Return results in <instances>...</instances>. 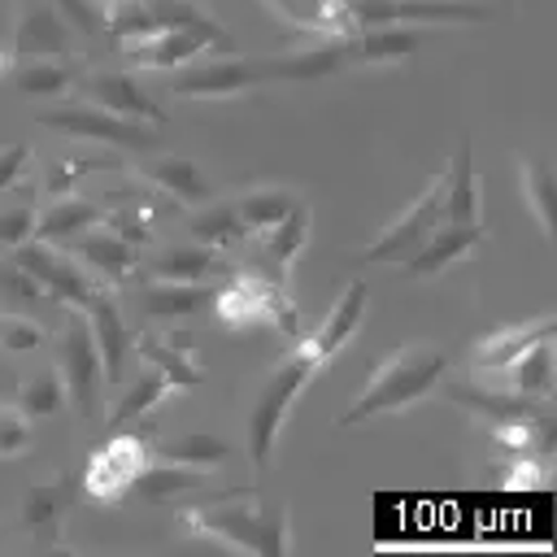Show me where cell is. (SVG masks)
I'll list each match as a JSON object with an SVG mask.
<instances>
[{
	"mask_svg": "<svg viewBox=\"0 0 557 557\" xmlns=\"http://www.w3.org/2000/svg\"><path fill=\"white\" fill-rule=\"evenodd\" d=\"M553 331H557L553 313H540V318L518 322V326H500V331H492V335H483V339L474 344L470 361H474V370L496 374V370H505L513 357H522V352H527L535 339H544V335H553Z\"/></svg>",
	"mask_w": 557,
	"mask_h": 557,
	"instance_id": "obj_28",
	"label": "cell"
},
{
	"mask_svg": "<svg viewBox=\"0 0 557 557\" xmlns=\"http://www.w3.org/2000/svg\"><path fill=\"white\" fill-rule=\"evenodd\" d=\"M348 39H352V65H400L422 48L426 26L383 22V26H357Z\"/></svg>",
	"mask_w": 557,
	"mask_h": 557,
	"instance_id": "obj_23",
	"label": "cell"
},
{
	"mask_svg": "<svg viewBox=\"0 0 557 557\" xmlns=\"http://www.w3.org/2000/svg\"><path fill=\"white\" fill-rule=\"evenodd\" d=\"M152 457H161V461H174V466L218 470V466L231 457V444H226V440H218V435L191 431V435H174V440H161V444L152 448Z\"/></svg>",
	"mask_w": 557,
	"mask_h": 557,
	"instance_id": "obj_38",
	"label": "cell"
},
{
	"mask_svg": "<svg viewBox=\"0 0 557 557\" xmlns=\"http://www.w3.org/2000/svg\"><path fill=\"white\" fill-rule=\"evenodd\" d=\"M440 226V174L426 183V191L418 200H409L357 257L361 261H405L431 231Z\"/></svg>",
	"mask_w": 557,
	"mask_h": 557,
	"instance_id": "obj_11",
	"label": "cell"
},
{
	"mask_svg": "<svg viewBox=\"0 0 557 557\" xmlns=\"http://www.w3.org/2000/svg\"><path fill=\"white\" fill-rule=\"evenodd\" d=\"M440 222H483L479 178H474V144L461 135L457 157L440 174Z\"/></svg>",
	"mask_w": 557,
	"mask_h": 557,
	"instance_id": "obj_22",
	"label": "cell"
},
{
	"mask_svg": "<svg viewBox=\"0 0 557 557\" xmlns=\"http://www.w3.org/2000/svg\"><path fill=\"white\" fill-rule=\"evenodd\" d=\"M83 170H96V161H83V157H70V152L48 157V161H44V178H39L44 196H65V191L83 178Z\"/></svg>",
	"mask_w": 557,
	"mask_h": 557,
	"instance_id": "obj_42",
	"label": "cell"
},
{
	"mask_svg": "<svg viewBox=\"0 0 557 557\" xmlns=\"http://www.w3.org/2000/svg\"><path fill=\"white\" fill-rule=\"evenodd\" d=\"M152 461V448H148V440L139 435V431H126V426H117L104 444H96L91 448V457L83 461V470H78V487L91 496V500H100V505H122L126 496H131V487H135V479H139V470Z\"/></svg>",
	"mask_w": 557,
	"mask_h": 557,
	"instance_id": "obj_7",
	"label": "cell"
},
{
	"mask_svg": "<svg viewBox=\"0 0 557 557\" xmlns=\"http://www.w3.org/2000/svg\"><path fill=\"white\" fill-rule=\"evenodd\" d=\"M144 265V278H191V283H209L213 274H231V261L222 248L191 239V244H165L157 248Z\"/></svg>",
	"mask_w": 557,
	"mask_h": 557,
	"instance_id": "obj_21",
	"label": "cell"
},
{
	"mask_svg": "<svg viewBox=\"0 0 557 557\" xmlns=\"http://www.w3.org/2000/svg\"><path fill=\"white\" fill-rule=\"evenodd\" d=\"M209 44H222L226 48V30L213 17L209 22H187V26H165V30L139 35V39H122L117 48L139 70H178V65L196 61Z\"/></svg>",
	"mask_w": 557,
	"mask_h": 557,
	"instance_id": "obj_10",
	"label": "cell"
},
{
	"mask_svg": "<svg viewBox=\"0 0 557 557\" xmlns=\"http://www.w3.org/2000/svg\"><path fill=\"white\" fill-rule=\"evenodd\" d=\"M191 339L187 335H152V331H135V339H131V352H139V357H148L174 387H183V392H191L196 383H200V361L191 357V348H187Z\"/></svg>",
	"mask_w": 557,
	"mask_h": 557,
	"instance_id": "obj_30",
	"label": "cell"
},
{
	"mask_svg": "<svg viewBox=\"0 0 557 557\" xmlns=\"http://www.w3.org/2000/svg\"><path fill=\"white\" fill-rule=\"evenodd\" d=\"M444 379H448V352L444 348H435V344H400L383 366H374V374L366 379L357 400L335 418V426H361L370 418L400 413V409L426 400Z\"/></svg>",
	"mask_w": 557,
	"mask_h": 557,
	"instance_id": "obj_2",
	"label": "cell"
},
{
	"mask_svg": "<svg viewBox=\"0 0 557 557\" xmlns=\"http://www.w3.org/2000/svg\"><path fill=\"white\" fill-rule=\"evenodd\" d=\"M39 126H48L57 135H70V139L126 148V152H152L157 148V126L152 122L117 117V113H109L91 100H61V104L39 113Z\"/></svg>",
	"mask_w": 557,
	"mask_h": 557,
	"instance_id": "obj_6",
	"label": "cell"
},
{
	"mask_svg": "<svg viewBox=\"0 0 557 557\" xmlns=\"http://www.w3.org/2000/svg\"><path fill=\"white\" fill-rule=\"evenodd\" d=\"M318 374V361L305 344H296L278 366L265 370V379L257 383L252 400H248V418H244V431H248V461H252V474H265L270 461H274V448H278V435L287 426V413L292 405L300 400L305 383Z\"/></svg>",
	"mask_w": 557,
	"mask_h": 557,
	"instance_id": "obj_3",
	"label": "cell"
},
{
	"mask_svg": "<svg viewBox=\"0 0 557 557\" xmlns=\"http://www.w3.org/2000/svg\"><path fill=\"white\" fill-rule=\"evenodd\" d=\"M26 165H30V144H22V139L0 144V191H9L26 174Z\"/></svg>",
	"mask_w": 557,
	"mask_h": 557,
	"instance_id": "obj_45",
	"label": "cell"
},
{
	"mask_svg": "<svg viewBox=\"0 0 557 557\" xmlns=\"http://www.w3.org/2000/svg\"><path fill=\"white\" fill-rule=\"evenodd\" d=\"M183 522L191 535H205L231 553H257V557H287L292 553V513L287 505H265L261 496H239L235 487L209 492V500H196L183 509Z\"/></svg>",
	"mask_w": 557,
	"mask_h": 557,
	"instance_id": "obj_1",
	"label": "cell"
},
{
	"mask_svg": "<svg viewBox=\"0 0 557 557\" xmlns=\"http://www.w3.org/2000/svg\"><path fill=\"white\" fill-rule=\"evenodd\" d=\"M305 244H309V205L300 200L296 209H287L283 222H274V226L265 231L261 257H257L252 270H257L261 278H270L274 287H283V283H287V270L296 265V257L305 252Z\"/></svg>",
	"mask_w": 557,
	"mask_h": 557,
	"instance_id": "obj_24",
	"label": "cell"
},
{
	"mask_svg": "<svg viewBox=\"0 0 557 557\" xmlns=\"http://www.w3.org/2000/svg\"><path fill=\"white\" fill-rule=\"evenodd\" d=\"M91 222H104V209L96 200H83V196H52V205L44 213H35V235L30 239H44V244H57V239H74L83 226Z\"/></svg>",
	"mask_w": 557,
	"mask_h": 557,
	"instance_id": "obj_34",
	"label": "cell"
},
{
	"mask_svg": "<svg viewBox=\"0 0 557 557\" xmlns=\"http://www.w3.org/2000/svg\"><path fill=\"white\" fill-rule=\"evenodd\" d=\"M61 17L74 26V35H96L104 30V4L100 0H57Z\"/></svg>",
	"mask_w": 557,
	"mask_h": 557,
	"instance_id": "obj_44",
	"label": "cell"
},
{
	"mask_svg": "<svg viewBox=\"0 0 557 557\" xmlns=\"http://www.w3.org/2000/svg\"><path fill=\"white\" fill-rule=\"evenodd\" d=\"M100 4H104V9H109V4H117V0H100Z\"/></svg>",
	"mask_w": 557,
	"mask_h": 557,
	"instance_id": "obj_46",
	"label": "cell"
},
{
	"mask_svg": "<svg viewBox=\"0 0 557 557\" xmlns=\"http://www.w3.org/2000/svg\"><path fill=\"white\" fill-rule=\"evenodd\" d=\"M191 239H205V244H213V248H222V252H235V248L248 244L252 235H248V226L239 222V213H235L231 200H205V205H196V213H191Z\"/></svg>",
	"mask_w": 557,
	"mask_h": 557,
	"instance_id": "obj_35",
	"label": "cell"
},
{
	"mask_svg": "<svg viewBox=\"0 0 557 557\" xmlns=\"http://www.w3.org/2000/svg\"><path fill=\"white\" fill-rule=\"evenodd\" d=\"M30 235H35V209L30 205H13V209L0 213V252L26 244Z\"/></svg>",
	"mask_w": 557,
	"mask_h": 557,
	"instance_id": "obj_43",
	"label": "cell"
},
{
	"mask_svg": "<svg viewBox=\"0 0 557 557\" xmlns=\"http://www.w3.org/2000/svg\"><path fill=\"white\" fill-rule=\"evenodd\" d=\"M209 487H213V483H209V470L174 466V461L152 457V461L139 470L131 496H139V500H157V505H174V500H183V496H200V492H209Z\"/></svg>",
	"mask_w": 557,
	"mask_h": 557,
	"instance_id": "obj_29",
	"label": "cell"
},
{
	"mask_svg": "<svg viewBox=\"0 0 557 557\" xmlns=\"http://www.w3.org/2000/svg\"><path fill=\"white\" fill-rule=\"evenodd\" d=\"M500 374V387L518 392V396H531V400H548L553 396V335L535 339L522 357H513Z\"/></svg>",
	"mask_w": 557,
	"mask_h": 557,
	"instance_id": "obj_31",
	"label": "cell"
},
{
	"mask_svg": "<svg viewBox=\"0 0 557 557\" xmlns=\"http://www.w3.org/2000/svg\"><path fill=\"white\" fill-rule=\"evenodd\" d=\"M83 318H87L91 339H96V348H100L104 379L117 383V379H122V366H126V352H131V339H135L126 313L117 309V300H113L104 287H96V292L87 296V305H83Z\"/></svg>",
	"mask_w": 557,
	"mask_h": 557,
	"instance_id": "obj_19",
	"label": "cell"
},
{
	"mask_svg": "<svg viewBox=\"0 0 557 557\" xmlns=\"http://www.w3.org/2000/svg\"><path fill=\"white\" fill-rule=\"evenodd\" d=\"M35 448V426L30 418L13 405V400H0V461H17Z\"/></svg>",
	"mask_w": 557,
	"mask_h": 557,
	"instance_id": "obj_41",
	"label": "cell"
},
{
	"mask_svg": "<svg viewBox=\"0 0 557 557\" xmlns=\"http://www.w3.org/2000/svg\"><path fill=\"white\" fill-rule=\"evenodd\" d=\"M487 239L483 222H440L400 265L409 278H440L448 265H457L461 257H470L479 244Z\"/></svg>",
	"mask_w": 557,
	"mask_h": 557,
	"instance_id": "obj_16",
	"label": "cell"
},
{
	"mask_svg": "<svg viewBox=\"0 0 557 557\" xmlns=\"http://www.w3.org/2000/svg\"><path fill=\"white\" fill-rule=\"evenodd\" d=\"M52 305L48 300V292L9 257V252H0V305L4 309H17V313H26V309H35V305Z\"/></svg>",
	"mask_w": 557,
	"mask_h": 557,
	"instance_id": "obj_39",
	"label": "cell"
},
{
	"mask_svg": "<svg viewBox=\"0 0 557 557\" xmlns=\"http://www.w3.org/2000/svg\"><path fill=\"white\" fill-rule=\"evenodd\" d=\"M518 191H522V209L535 218L540 239H553V205H557V187H553V170L544 157L518 152Z\"/></svg>",
	"mask_w": 557,
	"mask_h": 557,
	"instance_id": "obj_32",
	"label": "cell"
},
{
	"mask_svg": "<svg viewBox=\"0 0 557 557\" xmlns=\"http://www.w3.org/2000/svg\"><path fill=\"white\" fill-rule=\"evenodd\" d=\"M74 257L87 265V274L104 287V283H122L139 270V248L135 239H126L117 226L109 222H91L74 235Z\"/></svg>",
	"mask_w": 557,
	"mask_h": 557,
	"instance_id": "obj_15",
	"label": "cell"
},
{
	"mask_svg": "<svg viewBox=\"0 0 557 557\" xmlns=\"http://www.w3.org/2000/svg\"><path fill=\"white\" fill-rule=\"evenodd\" d=\"M444 396L487 422H527V418H548V400H531V396H518L509 387H487V383H448Z\"/></svg>",
	"mask_w": 557,
	"mask_h": 557,
	"instance_id": "obj_20",
	"label": "cell"
},
{
	"mask_svg": "<svg viewBox=\"0 0 557 557\" xmlns=\"http://www.w3.org/2000/svg\"><path fill=\"white\" fill-rule=\"evenodd\" d=\"M0 348H4L9 357H22V352H35V348H48V331H44L35 318H26V313L4 309V313H0Z\"/></svg>",
	"mask_w": 557,
	"mask_h": 557,
	"instance_id": "obj_40",
	"label": "cell"
},
{
	"mask_svg": "<svg viewBox=\"0 0 557 557\" xmlns=\"http://www.w3.org/2000/svg\"><path fill=\"white\" fill-rule=\"evenodd\" d=\"M352 26H383V22H413V26H457V22H487L492 9L479 0H339Z\"/></svg>",
	"mask_w": 557,
	"mask_h": 557,
	"instance_id": "obj_8",
	"label": "cell"
},
{
	"mask_svg": "<svg viewBox=\"0 0 557 557\" xmlns=\"http://www.w3.org/2000/svg\"><path fill=\"white\" fill-rule=\"evenodd\" d=\"M231 205H235L239 222L248 226V235H265L274 222L287 218V209L300 205V191L278 187V183H261V187H248V191L231 196Z\"/></svg>",
	"mask_w": 557,
	"mask_h": 557,
	"instance_id": "obj_33",
	"label": "cell"
},
{
	"mask_svg": "<svg viewBox=\"0 0 557 557\" xmlns=\"http://www.w3.org/2000/svg\"><path fill=\"white\" fill-rule=\"evenodd\" d=\"M135 309L152 322H183L213 309V283L191 278H144L135 287Z\"/></svg>",
	"mask_w": 557,
	"mask_h": 557,
	"instance_id": "obj_17",
	"label": "cell"
},
{
	"mask_svg": "<svg viewBox=\"0 0 557 557\" xmlns=\"http://www.w3.org/2000/svg\"><path fill=\"white\" fill-rule=\"evenodd\" d=\"M165 396H174V383L152 366V370H144L135 383H126V392L113 400V413H109V422L113 426H131V422H139V418H148Z\"/></svg>",
	"mask_w": 557,
	"mask_h": 557,
	"instance_id": "obj_37",
	"label": "cell"
},
{
	"mask_svg": "<svg viewBox=\"0 0 557 557\" xmlns=\"http://www.w3.org/2000/svg\"><path fill=\"white\" fill-rule=\"evenodd\" d=\"M9 257L48 292L52 305H74V309H83L87 296L96 292V278L87 274V265H83L78 257H70V252L44 244V239H26V244L9 248Z\"/></svg>",
	"mask_w": 557,
	"mask_h": 557,
	"instance_id": "obj_9",
	"label": "cell"
},
{
	"mask_svg": "<svg viewBox=\"0 0 557 557\" xmlns=\"http://www.w3.org/2000/svg\"><path fill=\"white\" fill-rule=\"evenodd\" d=\"M274 78H278L274 57H218V61L178 65L174 78L165 83V91L178 100H231V96H244V91L274 83Z\"/></svg>",
	"mask_w": 557,
	"mask_h": 557,
	"instance_id": "obj_5",
	"label": "cell"
},
{
	"mask_svg": "<svg viewBox=\"0 0 557 557\" xmlns=\"http://www.w3.org/2000/svg\"><path fill=\"white\" fill-rule=\"evenodd\" d=\"M9 35H13L9 39L13 61L17 57H70V48H74V26L48 0H17Z\"/></svg>",
	"mask_w": 557,
	"mask_h": 557,
	"instance_id": "obj_13",
	"label": "cell"
},
{
	"mask_svg": "<svg viewBox=\"0 0 557 557\" xmlns=\"http://www.w3.org/2000/svg\"><path fill=\"white\" fill-rule=\"evenodd\" d=\"M135 178L148 183V187H157L165 200L187 205V209L213 200V178H209L205 165H196L191 157H144V161L135 165Z\"/></svg>",
	"mask_w": 557,
	"mask_h": 557,
	"instance_id": "obj_18",
	"label": "cell"
},
{
	"mask_svg": "<svg viewBox=\"0 0 557 557\" xmlns=\"http://www.w3.org/2000/svg\"><path fill=\"white\" fill-rule=\"evenodd\" d=\"M366 305H370V287H366L361 278H348V287L335 296V305H331V313L322 318V326L313 331V339H305V348L313 352L318 366H322L326 357H335V352L357 335V326H361V318H366Z\"/></svg>",
	"mask_w": 557,
	"mask_h": 557,
	"instance_id": "obj_25",
	"label": "cell"
},
{
	"mask_svg": "<svg viewBox=\"0 0 557 557\" xmlns=\"http://www.w3.org/2000/svg\"><path fill=\"white\" fill-rule=\"evenodd\" d=\"M74 91H78V100H91L117 117H135V122H152V126L165 122V109L157 104V96L126 70H83Z\"/></svg>",
	"mask_w": 557,
	"mask_h": 557,
	"instance_id": "obj_12",
	"label": "cell"
},
{
	"mask_svg": "<svg viewBox=\"0 0 557 557\" xmlns=\"http://www.w3.org/2000/svg\"><path fill=\"white\" fill-rule=\"evenodd\" d=\"M52 352H57V374L65 383V396L74 405V413L83 422H91L100 413V396H104V361H100V348L91 339V326L83 313H70L61 326H57V339H52Z\"/></svg>",
	"mask_w": 557,
	"mask_h": 557,
	"instance_id": "obj_4",
	"label": "cell"
},
{
	"mask_svg": "<svg viewBox=\"0 0 557 557\" xmlns=\"http://www.w3.org/2000/svg\"><path fill=\"white\" fill-rule=\"evenodd\" d=\"M26 418H57L70 409V396H65V383L57 374V366H39L30 374H22L17 383V400H13Z\"/></svg>",
	"mask_w": 557,
	"mask_h": 557,
	"instance_id": "obj_36",
	"label": "cell"
},
{
	"mask_svg": "<svg viewBox=\"0 0 557 557\" xmlns=\"http://www.w3.org/2000/svg\"><path fill=\"white\" fill-rule=\"evenodd\" d=\"M283 26H292L296 35H313V39H339L352 35V17L339 9V0H261Z\"/></svg>",
	"mask_w": 557,
	"mask_h": 557,
	"instance_id": "obj_27",
	"label": "cell"
},
{
	"mask_svg": "<svg viewBox=\"0 0 557 557\" xmlns=\"http://www.w3.org/2000/svg\"><path fill=\"white\" fill-rule=\"evenodd\" d=\"M9 78L22 96H44V100H61L65 91H74L78 74L87 70L78 57H17L9 61Z\"/></svg>",
	"mask_w": 557,
	"mask_h": 557,
	"instance_id": "obj_26",
	"label": "cell"
},
{
	"mask_svg": "<svg viewBox=\"0 0 557 557\" xmlns=\"http://www.w3.org/2000/svg\"><path fill=\"white\" fill-rule=\"evenodd\" d=\"M74 496H78V474H70V470H57V474L30 483L22 505H17V527L26 535H35V540L57 544L61 540V522L70 518Z\"/></svg>",
	"mask_w": 557,
	"mask_h": 557,
	"instance_id": "obj_14",
	"label": "cell"
}]
</instances>
